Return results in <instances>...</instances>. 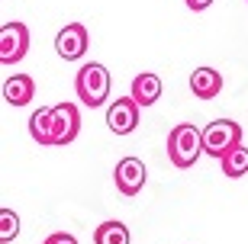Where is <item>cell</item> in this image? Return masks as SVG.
<instances>
[{"label": "cell", "mask_w": 248, "mask_h": 244, "mask_svg": "<svg viewBox=\"0 0 248 244\" xmlns=\"http://www.w3.org/2000/svg\"><path fill=\"white\" fill-rule=\"evenodd\" d=\"M110 71L103 68L100 61H87L81 64V71H78V77H74V90H78V100H81L84 106H103L107 100H110Z\"/></svg>", "instance_id": "obj_1"}, {"label": "cell", "mask_w": 248, "mask_h": 244, "mask_svg": "<svg viewBox=\"0 0 248 244\" xmlns=\"http://www.w3.org/2000/svg\"><path fill=\"white\" fill-rule=\"evenodd\" d=\"M203 151V132L197 126H190V122H181V126L171 129V135H168V158H171V164L174 167H181V171H187V167H193V164L200 161Z\"/></svg>", "instance_id": "obj_2"}, {"label": "cell", "mask_w": 248, "mask_h": 244, "mask_svg": "<svg viewBox=\"0 0 248 244\" xmlns=\"http://www.w3.org/2000/svg\"><path fill=\"white\" fill-rule=\"evenodd\" d=\"M242 145V126L235 119H213L210 126L203 129V151L210 158H226L232 148Z\"/></svg>", "instance_id": "obj_3"}, {"label": "cell", "mask_w": 248, "mask_h": 244, "mask_svg": "<svg viewBox=\"0 0 248 244\" xmlns=\"http://www.w3.org/2000/svg\"><path fill=\"white\" fill-rule=\"evenodd\" d=\"M81 132V113L74 103L48 106V145H71Z\"/></svg>", "instance_id": "obj_4"}, {"label": "cell", "mask_w": 248, "mask_h": 244, "mask_svg": "<svg viewBox=\"0 0 248 244\" xmlns=\"http://www.w3.org/2000/svg\"><path fill=\"white\" fill-rule=\"evenodd\" d=\"M29 52V26L26 23H3L0 26V64H16Z\"/></svg>", "instance_id": "obj_5"}, {"label": "cell", "mask_w": 248, "mask_h": 244, "mask_svg": "<svg viewBox=\"0 0 248 244\" xmlns=\"http://www.w3.org/2000/svg\"><path fill=\"white\" fill-rule=\"evenodd\" d=\"M139 113H142V106L132 97H116L107 109V126L113 135H129L139 129Z\"/></svg>", "instance_id": "obj_6"}, {"label": "cell", "mask_w": 248, "mask_h": 244, "mask_svg": "<svg viewBox=\"0 0 248 244\" xmlns=\"http://www.w3.org/2000/svg\"><path fill=\"white\" fill-rule=\"evenodd\" d=\"M87 45H91V36H87L84 23H68L55 36V52L62 55L64 61H81L87 55Z\"/></svg>", "instance_id": "obj_7"}, {"label": "cell", "mask_w": 248, "mask_h": 244, "mask_svg": "<svg viewBox=\"0 0 248 244\" xmlns=\"http://www.w3.org/2000/svg\"><path fill=\"white\" fill-rule=\"evenodd\" d=\"M145 164L139 161V158H123L120 164H116V171H113V180H116V190L123 193V196H136V193H142V187H145Z\"/></svg>", "instance_id": "obj_8"}, {"label": "cell", "mask_w": 248, "mask_h": 244, "mask_svg": "<svg viewBox=\"0 0 248 244\" xmlns=\"http://www.w3.org/2000/svg\"><path fill=\"white\" fill-rule=\"evenodd\" d=\"M129 97L136 100L139 106H152L161 100V77L152 71H142L132 77V87H129Z\"/></svg>", "instance_id": "obj_9"}, {"label": "cell", "mask_w": 248, "mask_h": 244, "mask_svg": "<svg viewBox=\"0 0 248 244\" xmlns=\"http://www.w3.org/2000/svg\"><path fill=\"white\" fill-rule=\"evenodd\" d=\"M32 97H36V81L29 74H13L3 81V100L10 106H26L32 103Z\"/></svg>", "instance_id": "obj_10"}, {"label": "cell", "mask_w": 248, "mask_h": 244, "mask_svg": "<svg viewBox=\"0 0 248 244\" xmlns=\"http://www.w3.org/2000/svg\"><path fill=\"white\" fill-rule=\"evenodd\" d=\"M190 90L197 100H213L222 90V74L216 68H197L190 74Z\"/></svg>", "instance_id": "obj_11"}, {"label": "cell", "mask_w": 248, "mask_h": 244, "mask_svg": "<svg viewBox=\"0 0 248 244\" xmlns=\"http://www.w3.org/2000/svg\"><path fill=\"white\" fill-rule=\"evenodd\" d=\"M93 244H129V228L116 218L110 222H100L97 231H93Z\"/></svg>", "instance_id": "obj_12"}, {"label": "cell", "mask_w": 248, "mask_h": 244, "mask_svg": "<svg viewBox=\"0 0 248 244\" xmlns=\"http://www.w3.org/2000/svg\"><path fill=\"white\" fill-rule=\"evenodd\" d=\"M219 167H222V173H226L229 180H235V177H245V173H248V148H245V145L232 148L226 158H219Z\"/></svg>", "instance_id": "obj_13"}, {"label": "cell", "mask_w": 248, "mask_h": 244, "mask_svg": "<svg viewBox=\"0 0 248 244\" xmlns=\"http://www.w3.org/2000/svg\"><path fill=\"white\" fill-rule=\"evenodd\" d=\"M29 135L36 138L39 145H48V106H39L29 116Z\"/></svg>", "instance_id": "obj_14"}, {"label": "cell", "mask_w": 248, "mask_h": 244, "mask_svg": "<svg viewBox=\"0 0 248 244\" xmlns=\"http://www.w3.org/2000/svg\"><path fill=\"white\" fill-rule=\"evenodd\" d=\"M16 235H19V215L13 209H0V241L10 244Z\"/></svg>", "instance_id": "obj_15"}, {"label": "cell", "mask_w": 248, "mask_h": 244, "mask_svg": "<svg viewBox=\"0 0 248 244\" xmlns=\"http://www.w3.org/2000/svg\"><path fill=\"white\" fill-rule=\"evenodd\" d=\"M42 244H78V238L68 235V231H55V235H48Z\"/></svg>", "instance_id": "obj_16"}, {"label": "cell", "mask_w": 248, "mask_h": 244, "mask_svg": "<svg viewBox=\"0 0 248 244\" xmlns=\"http://www.w3.org/2000/svg\"><path fill=\"white\" fill-rule=\"evenodd\" d=\"M187 10H193V13H200V10H210L213 7V0H184Z\"/></svg>", "instance_id": "obj_17"}]
</instances>
